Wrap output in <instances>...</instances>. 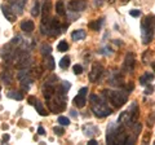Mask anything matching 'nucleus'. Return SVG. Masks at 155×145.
Wrapping results in <instances>:
<instances>
[{
    "label": "nucleus",
    "mask_w": 155,
    "mask_h": 145,
    "mask_svg": "<svg viewBox=\"0 0 155 145\" xmlns=\"http://www.w3.org/2000/svg\"><path fill=\"white\" fill-rule=\"evenodd\" d=\"M154 25H155L154 16H146L141 21V38L143 44L151 43L154 38Z\"/></svg>",
    "instance_id": "1"
},
{
    "label": "nucleus",
    "mask_w": 155,
    "mask_h": 145,
    "mask_svg": "<svg viewBox=\"0 0 155 145\" xmlns=\"http://www.w3.org/2000/svg\"><path fill=\"white\" fill-rule=\"evenodd\" d=\"M91 103H92V110H93L96 117L105 118V117H107V115H110L111 113H113V110H111L105 103L100 101V99L97 97L96 95L91 96Z\"/></svg>",
    "instance_id": "2"
},
{
    "label": "nucleus",
    "mask_w": 155,
    "mask_h": 145,
    "mask_svg": "<svg viewBox=\"0 0 155 145\" xmlns=\"http://www.w3.org/2000/svg\"><path fill=\"white\" fill-rule=\"evenodd\" d=\"M104 96L107 99L115 108H122L127 103V95L123 91H104Z\"/></svg>",
    "instance_id": "3"
},
{
    "label": "nucleus",
    "mask_w": 155,
    "mask_h": 145,
    "mask_svg": "<svg viewBox=\"0 0 155 145\" xmlns=\"http://www.w3.org/2000/svg\"><path fill=\"white\" fill-rule=\"evenodd\" d=\"M31 64V57L26 51H19L16 56V67L17 69H26Z\"/></svg>",
    "instance_id": "4"
},
{
    "label": "nucleus",
    "mask_w": 155,
    "mask_h": 145,
    "mask_svg": "<svg viewBox=\"0 0 155 145\" xmlns=\"http://www.w3.org/2000/svg\"><path fill=\"white\" fill-rule=\"evenodd\" d=\"M134 65H136V57L134 53L129 52L125 55V59L123 62V71L124 72H132L134 70Z\"/></svg>",
    "instance_id": "5"
},
{
    "label": "nucleus",
    "mask_w": 155,
    "mask_h": 145,
    "mask_svg": "<svg viewBox=\"0 0 155 145\" xmlns=\"http://www.w3.org/2000/svg\"><path fill=\"white\" fill-rule=\"evenodd\" d=\"M18 79H19V82H21L22 89H28L30 88V86L32 83V78L30 75V71L22 70L21 72H18Z\"/></svg>",
    "instance_id": "6"
},
{
    "label": "nucleus",
    "mask_w": 155,
    "mask_h": 145,
    "mask_svg": "<svg viewBox=\"0 0 155 145\" xmlns=\"http://www.w3.org/2000/svg\"><path fill=\"white\" fill-rule=\"evenodd\" d=\"M87 93H88V88H87V87H83L74 97V105L78 106V108H83L87 103Z\"/></svg>",
    "instance_id": "7"
},
{
    "label": "nucleus",
    "mask_w": 155,
    "mask_h": 145,
    "mask_svg": "<svg viewBox=\"0 0 155 145\" xmlns=\"http://www.w3.org/2000/svg\"><path fill=\"white\" fill-rule=\"evenodd\" d=\"M85 7H87L85 0H70L67 3V9L71 12H81L85 9Z\"/></svg>",
    "instance_id": "8"
},
{
    "label": "nucleus",
    "mask_w": 155,
    "mask_h": 145,
    "mask_svg": "<svg viewBox=\"0 0 155 145\" xmlns=\"http://www.w3.org/2000/svg\"><path fill=\"white\" fill-rule=\"evenodd\" d=\"M102 74H104V67H102V65L94 64L93 66H92L91 72H89V80L93 82V83H96V82L98 80L101 76H102Z\"/></svg>",
    "instance_id": "9"
},
{
    "label": "nucleus",
    "mask_w": 155,
    "mask_h": 145,
    "mask_svg": "<svg viewBox=\"0 0 155 145\" xmlns=\"http://www.w3.org/2000/svg\"><path fill=\"white\" fill-rule=\"evenodd\" d=\"M118 122L122 124V126H124V127H129V126H133L134 120L132 119V115H130L129 110H128V112H123L122 114L119 115Z\"/></svg>",
    "instance_id": "10"
},
{
    "label": "nucleus",
    "mask_w": 155,
    "mask_h": 145,
    "mask_svg": "<svg viewBox=\"0 0 155 145\" xmlns=\"http://www.w3.org/2000/svg\"><path fill=\"white\" fill-rule=\"evenodd\" d=\"M2 11H3V14H4V17H5V20H8L9 22H14V21H16L17 14L9 5L3 4V5H2Z\"/></svg>",
    "instance_id": "11"
},
{
    "label": "nucleus",
    "mask_w": 155,
    "mask_h": 145,
    "mask_svg": "<svg viewBox=\"0 0 155 145\" xmlns=\"http://www.w3.org/2000/svg\"><path fill=\"white\" fill-rule=\"evenodd\" d=\"M26 3L27 0H11V8L16 12V14H22Z\"/></svg>",
    "instance_id": "12"
},
{
    "label": "nucleus",
    "mask_w": 155,
    "mask_h": 145,
    "mask_svg": "<svg viewBox=\"0 0 155 145\" xmlns=\"http://www.w3.org/2000/svg\"><path fill=\"white\" fill-rule=\"evenodd\" d=\"M62 31V27H61V23L57 18H52L51 21V30H49V35L51 36H58Z\"/></svg>",
    "instance_id": "13"
},
{
    "label": "nucleus",
    "mask_w": 155,
    "mask_h": 145,
    "mask_svg": "<svg viewBox=\"0 0 155 145\" xmlns=\"http://www.w3.org/2000/svg\"><path fill=\"white\" fill-rule=\"evenodd\" d=\"M116 127L115 124H110V127L107 128V136H106V143L110 145H115V136H116Z\"/></svg>",
    "instance_id": "14"
},
{
    "label": "nucleus",
    "mask_w": 155,
    "mask_h": 145,
    "mask_svg": "<svg viewBox=\"0 0 155 145\" xmlns=\"http://www.w3.org/2000/svg\"><path fill=\"white\" fill-rule=\"evenodd\" d=\"M21 30H22L23 32L31 34L34 30H35V25H34V22L30 21V20L22 21V22H21Z\"/></svg>",
    "instance_id": "15"
},
{
    "label": "nucleus",
    "mask_w": 155,
    "mask_h": 145,
    "mask_svg": "<svg viewBox=\"0 0 155 145\" xmlns=\"http://www.w3.org/2000/svg\"><path fill=\"white\" fill-rule=\"evenodd\" d=\"M85 36H87L85 30H75L74 32L71 34L72 40H75V42H80V40H83Z\"/></svg>",
    "instance_id": "16"
},
{
    "label": "nucleus",
    "mask_w": 155,
    "mask_h": 145,
    "mask_svg": "<svg viewBox=\"0 0 155 145\" xmlns=\"http://www.w3.org/2000/svg\"><path fill=\"white\" fill-rule=\"evenodd\" d=\"M0 78H2V80H3V83L4 84H11L12 82H13V75H12V72L9 71V70H5V71H3L2 72V76H0Z\"/></svg>",
    "instance_id": "17"
},
{
    "label": "nucleus",
    "mask_w": 155,
    "mask_h": 145,
    "mask_svg": "<svg viewBox=\"0 0 155 145\" xmlns=\"http://www.w3.org/2000/svg\"><path fill=\"white\" fill-rule=\"evenodd\" d=\"M56 13L58 14V16H61V17H65L66 16V8H65V4L64 2H57L56 4Z\"/></svg>",
    "instance_id": "18"
},
{
    "label": "nucleus",
    "mask_w": 155,
    "mask_h": 145,
    "mask_svg": "<svg viewBox=\"0 0 155 145\" xmlns=\"http://www.w3.org/2000/svg\"><path fill=\"white\" fill-rule=\"evenodd\" d=\"M154 79V74H151V72H146L145 75H142L141 78H140V84L141 86H146L149 82H151Z\"/></svg>",
    "instance_id": "19"
},
{
    "label": "nucleus",
    "mask_w": 155,
    "mask_h": 145,
    "mask_svg": "<svg viewBox=\"0 0 155 145\" xmlns=\"http://www.w3.org/2000/svg\"><path fill=\"white\" fill-rule=\"evenodd\" d=\"M102 23H104V18H100V20H96L93 22H89V29H92V30H94V31H98L101 26H102Z\"/></svg>",
    "instance_id": "20"
},
{
    "label": "nucleus",
    "mask_w": 155,
    "mask_h": 145,
    "mask_svg": "<svg viewBox=\"0 0 155 145\" xmlns=\"http://www.w3.org/2000/svg\"><path fill=\"white\" fill-rule=\"evenodd\" d=\"M39 14H40V3H39L38 0H35V2H34V5L31 8V16L38 17Z\"/></svg>",
    "instance_id": "21"
},
{
    "label": "nucleus",
    "mask_w": 155,
    "mask_h": 145,
    "mask_svg": "<svg viewBox=\"0 0 155 145\" xmlns=\"http://www.w3.org/2000/svg\"><path fill=\"white\" fill-rule=\"evenodd\" d=\"M34 106H35V109H36V112L40 114V115H43V117H44V115H47L48 113L45 112V109H44V106H43V104L40 103V101H35V104H34Z\"/></svg>",
    "instance_id": "22"
},
{
    "label": "nucleus",
    "mask_w": 155,
    "mask_h": 145,
    "mask_svg": "<svg viewBox=\"0 0 155 145\" xmlns=\"http://www.w3.org/2000/svg\"><path fill=\"white\" fill-rule=\"evenodd\" d=\"M8 97L13 99V100L21 101V100H23V95H22V92H19V91H12V92L8 93Z\"/></svg>",
    "instance_id": "23"
},
{
    "label": "nucleus",
    "mask_w": 155,
    "mask_h": 145,
    "mask_svg": "<svg viewBox=\"0 0 155 145\" xmlns=\"http://www.w3.org/2000/svg\"><path fill=\"white\" fill-rule=\"evenodd\" d=\"M84 132L87 136H93V135H97L98 133V130L93 126H88V127H84Z\"/></svg>",
    "instance_id": "24"
},
{
    "label": "nucleus",
    "mask_w": 155,
    "mask_h": 145,
    "mask_svg": "<svg viewBox=\"0 0 155 145\" xmlns=\"http://www.w3.org/2000/svg\"><path fill=\"white\" fill-rule=\"evenodd\" d=\"M45 66H47V69L48 70H54V67H56V64H54V59H53L52 56H48V59L45 60Z\"/></svg>",
    "instance_id": "25"
},
{
    "label": "nucleus",
    "mask_w": 155,
    "mask_h": 145,
    "mask_svg": "<svg viewBox=\"0 0 155 145\" xmlns=\"http://www.w3.org/2000/svg\"><path fill=\"white\" fill-rule=\"evenodd\" d=\"M69 66H70V57L69 56L62 57V60L60 61V67L61 69H67Z\"/></svg>",
    "instance_id": "26"
},
{
    "label": "nucleus",
    "mask_w": 155,
    "mask_h": 145,
    "mask_svg": "<svg viewBox=\"0 0 155 145\" xmlns=\"http://www.w3.org/2000/svg\"><path fill=\"white\" fill-rule=\"evenodd\" d=\"M51 52H52V48H51L49 44H43V46H41V55L44 56V57H45L47 55L49 56Z\"/></svg>",
    "instance_id": "27"
},
{
    "label": "nucleus",
    "mask_w": 155,
    "mask_h": 145,
    "mask_svg": "<svg viewBox=\"0 0 155 145\" xmlns=\"http://www.w3.org/2000/svg\"><path fill=\"white\" fill-rule=\"evenodd\" d=\"M57 49L60 51V52H66L67 49H69V44H67V42H65V40L60 42V44H58Z\"/></svg>",
    "instance_id": "28"
},
{
    "label": "nucleus",
    "mask_w": 155,
    "mask_h": 145,
    "mask_svg": "<svg viewBox=\"0 0 155 145\" xmlns=\"http://www.w3.org/2000/svg\"><path fill=\"white\" fill-rule=\"evenodd\" d=\"M58 123H60L61 126H69L70 124V119L67 117H58Z\"/></svg>",
    "instance_id": "29"
},
{
    "label": "nucleus",
    "mask_w": 155,
    "mask_h": 145,
    "mask_svg": "<svg viewBox=\"0 0 155 145\" xmlns=\"http://www.w3.org/2000/svg\"><path fill=\"white\" fill-rule=\"evenodd\" d=\"M74 72L76 75L81 74V72H83V66H81V65H75L74 66Z\"/></svg>",
    "instance_id": "30"
},
{
    "label": "nucleus",
    "mask_w": 155,
    "mask_h": 145,
    "mask_svg": "<svg viewBox=\"0 0 155 145\" xmlns=\"http://www.w3.org/2000/svg\"><path fill=\"white\" fill-rule=\"evenodd\" d=\"M129 14L132 17H140V16H141V11H140V9H133V11L129 12Z\"/></svg>",
    "instance_id": "31"
},
{
    "label": "nucleus",
    "mask_w": 155,
    "mask_h": 145,
    "mask_svg": "<svg viewBox=\"0 0 155 145\" xmlns=\"http://www.w3.org/2000/svg\"><path fill=\"white\" fill-rule=\"evenodd\" d=\"M61 86H62V88H64V89L66 91V92H67V91L70 89V87H71V84L69 83V82H66V80H64V82H62V83H61Z\"/></svg>",
    "instance_id": "32"
},
{
    "label": "nucleus",
    "mask_w": 155,
    "mask_h": 145,
    "mask_svg": "<svg viewBox=\"0 0 155 145\" xmlns=\"http://www.w3.org/2000/svg\"><path fill=\"white\" fill-rule=\"evenodd\" d=\"M54 132H56V135H58V136H62V135L65 133L62 127H54Z\"/></svg>",
    "instance_id": "33"
},
{
    "label": "nucleus",
    "mask_w": 155,
    "mask_h": 145,
    "mask_svg": "<svg viewBox=\"0 0 155 145\" xmlns=\"http://www.w3.org/2000/svg\"><path fill=\"white\" fill-rule=\"evenodd\" d=\"M153 91H154V88L151 86H147L146 87V89H145V95H151L153 93Z\"/></svg>",
    "instance_id": "34"
},
{
    "label": "nucleus",
    "mask_w": 155,
    "mask_h": 145,
    "mask_svg": "<svg viewBox=\"0 0 155 145\" xmlns=\"http://www.w3.org/2000/svg\"><path fill=\"white\" fill-rule=\"evenodd\" d=\"M150 136H151V135H150V132H146V135H145L143 139H142V143H143V144H147L149 137H150Z\"/></svg>",
    "instance_id": "35"
},
{
    "label": "nucleus",
    "mask_w": 155,
    "mask_h": 145,
    "mask_svg": "<svg viewBox=\"0 0 155 145\" xmlns=\"http://www.w3.org/2000/svg\"><path fill=\"white\" fill-rule=\"evenodd\" d=\"M27 101H28V104L34 105V104H35V101H36V97H35V96H30V97L27 99Z\"/></svg>",
    "instance_id": "36"
},
{
    "label": "nucleus",
    "mask_w": 155,
    "mask_h": 145,
    "mask_svg": "<svg viewBox=\"0 0 155 145\" xmlns=\"http://www.w3.org/2000/svg\"><path fill=\"white\" fill-rule=\"evenodd\" d=\"M38 133H39V135H45L44 128H43V127H39V128H38Z\"/></svg>",
    "instance_id": "37"
},
{
    "label": "nucleus",
    "mask_w": 155,
    "mask_h": 145,
    "mask_svg": "<svg viewBox=\"0 0 155 145\" xmlns=\"http://www.w3.org/2000/svg\"><path fill=\"white\" fill-rule=\"evenodd\" d=\"M133 89V84H129V86H127V91H128V92L130 93V91H132Z\"/></svg>",
    "instance_id": "38"
},
{
    "label": "nucleus",
    "mask_w": 155,
    "mask_h": 145,
    "mask_svg": "<svg viewBox=\"0 0 155 145\" xmlns=\"http://www.w3.org/2000/svg\"><path fill=\"white\" fill-rule=\"evenodd\" d=\"M88 144L89 145H97V141H96V140H89Z\"/></svg>",
    "instance_id": "39"
},
{
    "label": "nucleus",
    "mask_w": 155,
    "mask_h": 145,
    "mask_svg": "<svg viewBox=\"0 0 155 145\" xmlns=\"http://www.w3.org/2000/svg\"><path fill=\"white\" fill-rule=\"evenodd\" d=\"M9 140V135H4L3 136V141H8Z\"/></svg>",
    "instance_id": "40"
},
{
    "label": "nucleus",
    "mask_w": 155,
    "mask_h": 145,
    "mask_svg": "<svg viewBox=\"0 0 155 145\" xmlns=\"http://www.w3.org/2000/svg\"><path fill=\"white\" fill-rule=\"evenodd\" d=\"M153 67H154V70H155V62H154V64H153Z\"/></svg>",
    "instance_id": "41"
},
{
    "label": "nucleus",
    "mask_w": 155,
    "mask_h": 145,
    "mask_svg": "<svg viewBox=\"0 0 155 145\" xmlns=\"http://www.w3.org/2000/svg\"><path fill=\"white\" fill-rule=\"evenodd\" d=\"M123 2H128V0H123Z\"/></svg>",
    "instance_id": "42"
},
{
    "label": "nucleus",
    "mask_w": 155,
    "mask_h": 145,
    "mask_svg": "<svg viewBox=\"0 0 155 145\" xmlns=\"http://www.w3.org/2000/svg\"><path fill=\"white\" fill-rule=\"evenodd\" d=\"M110 2H114V0H110Z\"/></svg>",
    "instance_id": "43"
},
{
    "label": "nucleus",
    "mask_w": 155,
    "mask_h": 145,
    "mask_svg": "<svg viewBox=\"0 0 155 145\" xmlns=\"http://www.w3.org/2000/svg\"><path fill=\"white\" fill-rule=\"evenodd\" d=\"M0 91H2V88H0Z\"/></svg>",
    "instance_id": "44"
}]
</instances>
